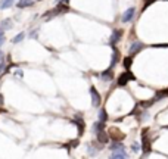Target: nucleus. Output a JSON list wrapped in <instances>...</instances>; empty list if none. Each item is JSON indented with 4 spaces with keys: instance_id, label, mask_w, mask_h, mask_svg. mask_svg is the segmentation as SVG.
Returning a JSON list of instances; mask_svg holds the SVG:
<instances>
[{
    "instance_id": "nucleus-1",
    "label": "nucleus",
    "mask_w": 168,
    "mask_h": 159,
    "mask_svg": "<svg viewBox=\"0 0 168 159\" xmlns=\"http://www.w3.org/2000/svg\"><path fill=\"white\" fill-rule=\"evenodd\" d=\"M90 96H92V105L96 108V106H100L102 99H100V94L97 93L96 87H90Z\"/></svg>"
},
{
    "instance_id": "nucleus-2",
    "label": "nucleus",
    "mask_w": 168,
    "mask_h": 159,
    "mask_svg": "<svg viewBox=\"0 0 168 159\" xmlns=\"http://www.w3.org/2000/svg\"><path fill=\"white\" fill-rule=\"evenodd\" d=\"M130 80L133 81V80H136V77L133 75L131 72H128V71H127V72H124V74H121V75H119V80H118V85H119V87H122V85H126V84L128 83Z\"/></svg>"
},
{
    "instance_id": "nucleus-3",
    "label": "nucleus",
    "mask_w": 168,
    "mask_h": 159,
    "mask_svg": "<svg viewBox=\"0 0 168 159\" xmlns=\"http://www.w3.org/2000/svg\"><path fill=\"white\" fill-rule=\"evenodd\" d=\"M142 149H143V156L151 153V142H149V137L144 136V134H142Z\"/></svg>"
},
{
    "instance_id": "nucleus-4",
    "label": "nucleus",
    "mask_w": 168,
    "mask_h": 159,
    "mask_svg": "<svg viewBox=\"0 0 168 159\" xmlns=\"http://www.w3.org/2000/svg\"><path fill=\"white\" fill-rule=\"evenodd\" d=\"M142 49H143V43L134 42L131 46H130V50H128V53H130V56H133V55H136L137 52H140Z\"/></svg>"
},
{
    "instance_id": "nucleus-5",
    "label": "nucleus",
    "mask_w": 168,
    "mask_h": 159,
    "mask_svg": "<svg viewBox=\"0 0 168 159\" xmlns=\"http://www.w3.org/2000/svg\"><path fill=\"white\" fill-rule=\"evenodd\" d=\"M111 139L112 140H124L126 139V134L118 131V128H112L111 130Z\"/></svg>"
},
{
    "instance_id": "nucleus-6",
    "label": "nucleus",
    "mask_w": 168,
    "mask_h": 159,
    "mask_svg": "<svg viewBox=\"0 0 168 159\" xmlns=\"http://www.w3.org/2000/svg\"><path fill=\"white\" fill-rule=\"evenodd\" d=\"M136 13V9L134 8H130L126 10V13L122 15V22H130L131 19H133V16H134Z\"/></svg>"
},
{
    "instance_id": "nucleus-7",
    "label": "nucleus",
    "mask_w": 168,
    "mask_h": 159,
    "mask_svg": "<svg viewBox=\"0 0 168 159\" xmlns=\"http://www.w3.org/2000/svg\"><path fill=\"white\" fill-rule=\"evenodd\" d=\"M121 35H122V31H121V30H115V31H114V35L111 37L109 43L112 44V46H114V44H115V43H117L118 40L121 38Z\"/></svg>"
},
{
    "instance_id": "nucleus-8",
    "label": "nucleus",
    "mask_w": 168,
    "mask_h": 159,
    "mask_svg": "<svg viewBox=\"0 0 168 159\" xmlns=\"http://www.w3.org/2000/svg\"><path fill=\"white\" fill-rule=\"evenodd\" d=\"M114 78V72H112V68H109V69H106L103 74H102V80L103 81H111Z\"/></svg>"
},
{
    "instance_id": "nucleus-9",
    "label": "nucleus",
    "mask_w": 168,
    "mask_h": 159,
    "mask_svg": "<svg viewBox=\"0 0 168 159\" xmlns=\"http://www.w3.org/2000/svg\"><path fill=\"white\" fill-rule=\"evenodd\" d=\"M97 140L100 143H108V140H109V136L105 133V130H102V131H99L97 133Z\"/></svg>"
},
{
    "instance_id": "nucleus-10",
    "label": "nucleus",
    "mask_w": 168,
    "mask_h": 159,
    "mask_svg": "<svg viewBox=\"0 0 168 159\" xmlns=\"http://www.w3.org/2000/svg\"><path fill=\"white\" fill-rule=\"evenodd\" d=\"M33 5H34L33 0H19V2H18V8L19 9L28 8V6H33Z\"/></svg>"
},
{
    "instance_id": "nucleus-11",
    "label": "nucleus",
    "mask_w": 168,
    "mask_h": 159,
    "mask_svg": "<svg viewBox=\"0 0 168 159\" xmlns=\"http://www.w3.org/2000/svg\"><path fill=\"white\" fill-rule=\"evenodd\" d=\"M74 122H77V125H78V134H80V136H81V134H83V131H84V122H83V119H81V118L80 117H75L74 118Z\"/></svg>"
},
{
    "instance_id": "nucleus-12",
    "label": "nucleus",
    "mask_w": 168,
    "mask_h": 159,
    "mask_svg": "<svg viewBox=\"0 0 168 159\" xmlns=\"http://www.w3.org/2000/svg\"><path fill=\"white\" fill-rule=\"evenodd\" d=\"M13 3H15V0H2V3H0V9L3 10V9H8L10 6H13Z\"/></svg>"
},
{
    "instance_id": "nucleus-13",
    "label": "nucleus",
    "mask_w": 168,
    "mask_h": 159,
    "mask_svg": "<svg viewBox=\"0 0 168 159\" xmlns=\"http://www.w3.org/2000/svg\"><path fill=\"white\" fill-rule=\"evenodd\" d=\"M162 97H168V89L167 90H161V92L156 93V96L153 97V100H159Z\"/></svg>"
},
{
    "instance_id": "nucleus-14",
    "label": "nucleus",
    "mask_w": 168,
    "mask_h": 159,
    "mask_svg": "<svg viewBox=\"0 0 168 159\" xmlns=\"http://www.w3.org/2000/svg\"><path fill=\"white\" fill-rule=\"evenodd\" d=\"M124 150V149H121V150L119 152H114V153H112V158H115V159H118V158H128V155H127L126 152H122Z\"/></svg>"
},
{
    "instance_id": "nucleus-15",
    "label": "nucleus",
    "mask_w": 168,
    "mask_h": 159,
    "mask_svg": "<svg viewBox=\"0 0 168 159\" xmlns=\"http://www.w3.org/2000/svg\"><path fill=\"white\" fill-rule=\"evenodd\" d=\"M131 63H133V58H131V56H127V58H124V60H122V65H124L126 69H130V68H131Z\"/></svg>"
},
{
    "instance_id": "nucleus-16",
    "label": "nucleus",
    "mask_w": 168,
    "mask_h": 159,
    "mask_svg": "<svg viewBox=\"0 0 168 159\" xmlns=\"http://www.w3.org/2000/svg\"><path fill=\"white\" fill-rule=\"evenodd\" d=\"M0 27H2L3 30H10V28H12V21H10V19H5V21H2Z\"/></svg>"
},
{
    "instance_id": "nucleus-17",
    "label": "nucleus",
    "mask_w": 168,
    "mask_h": 159,
    "mask_svg": "<svg viewBox=\"0 0 168 159\" xmlns=\"http://www.w3.org/2000/svg\"><path fill=\"white\" fill-rule=\"evenodd\" d=\"M102 130H105V122L103 121H99V122H94V131L99 133Z\"/></svg>"
},
{
    "instance_id": "nucleus-18",
    "label": "nucleus",
    "mask_w": 168,
    "mask_h": 159,
    "mask_svg": "<svg viewBox=\"0 0 168 159\" xmlns=\"http://www.w3.org/2000/svg\"><path fill=\"white\" fill-rule=\"evenodd\" d=\"M111 149H114V150H118V149H124V146H122L121 140H115V143L111 146Z\"/></svg>"
},
{
    "instance_id": "nucleus-19",
    "label": "nucleus",
    "mask_w": 168,
    "mask_h": 159,
    "mask_svg": "<svg viewBox=\"0 0 168 159\" xmlns=\"http://www.w3.org/2000/svg\"><path fill=\"white\" fill-rule=\"evenodd\" d=\"M24 37H25V33H21V34H18L16 37H13V40H12V42L15 43V44H16V43L22 42V40H24Z\"/></svg>"
},
{
    "instance_id": "nucleus-20",
    "label": "nucleus",
    "mask_w": 168,
    "mask_h": 159,
    "mask_svg": "<svg viewBox=\"0 0 168 159\" xmlns=\"http://www.w3.org/2000/svg\"><path fill=\"white\" fill-rule=\"evenodd\" d=\"M118 55H119V53H118V50L115 49V47H114V58H112V63H111V67H114V65L117 63V60H118Z\"/></svg>"
},
{
    "instance_id": "nucleus-21",
    "label": "nucleus",
    "mask_w": 168,
    "mask_h": 159,
    "mask_svg": "<svg viewBox=\"0 0 168 159\" xmlns=\"http://www.w3.org/2000/svg\"><path fill=\"white\" fill-rule=\"evenodd\" d=\"M106 118H108V115H106V112H105V110L102 109V110H100V114H99V119L105 122V121H106Z\"/></svg>"
},
{
    "instance_id": "nucleus-22",
    "label": "nucleus",
    "mask_w": 168,
    "mask_h": 159,
    "mask_svg": "<svg viewBox=\"0 0 168 159\" xmlns=\"http://www.w3.org/2000/svg\"><path fill=\"white\" fill-rule=\"evenodd\" d=\"M153 2H155V0H144V5H143V10L149 8V6H151V5L153 3Z\"/></svg>"
},
{
    "instance_id": "nucleus-23",
    "label": "nucleus",
    "mask_w": 168,
    "mask_h": 159,
    "mask_svg": "<svg viewBox=\"0 0 168 159\" xmlns=\"http://www.w3.org/2000/svg\"><path fill=\"white\" fill-rule=\"evenodd\" d=\"M131 146H133V152H137V150H139V146H137V143H133Z\"/></svg>"
},
{
    "instance_id": "nucleus-24",
    "label": "nucleus",
    "mask_w": 168,
    "mask_h": 159,
    "mask_svg": "<svg viewBox=\"0 0 168 159\" xmlns=\"http://www.w3.org/2000/svg\"><path fill=\"white\" fill-rule=\"evenodd\" d=\"M153 47H168V44H153Z\"/></svg>"
},
{
    "instance_id": "nucleus-25",
    "label": "nucleus",
    "mask_w": 168,
    "mask_h": 159,
    "mask_svg": "<svg viewBox=\"0 0 168 159\" xmlns=\"http://www.w3.org/2000/svg\"><path fill=\"white\" fill-rule=\"evenodd\" d=\"M5 43V35H0V46Z\"/></svg>"
},
{
    "instance_id": "nucleus-26",
    "label": "nucleus",
    "mask_w": 168,
    "mask_h": 159,
    "mask_svg": "<svg viewBox=\"0 0 168 159\" xmlns=\"http://www.w3.org/2000/svg\"><path fill=\"white\" fill-rule=\"evenodd\" d=\"M5 68V63H3V60H2V63H0V72H2V69Z\"/></svg>"
},
{
    "instance_id": "nucleus-27",
    "label": "nucleus",
    "mask_w": 168,
    "mask_h": 159,
    "mask_svg": "<svg viewBox=\"0 0 168 159\" xmlns=\"http://www.w3.org/2000/svg\"><path fill=\"white\" fill-rule=\"evenodd\" d=\"M2 105H3V96L0 94V106H2Z\"/></svg>"
},
{
    "instance_id": "nucleus-28",
    "label": "nucleus",
    "mask_w": 168,
    "mask_h": 159,
    "mask_svg": "<svg viewBox=\"0 0 168 159\" xmlns=\"http://www.w3.org/2000/svg\"><path fill=\"white\" fill-rule=\"evenodd\" d=\"M0 60H3V53H2V50H0Z\"/></svg>"
},
{
    "instance_id": "nucleus-29",
    "label": "nucleus",
    "mask_w": 168,
    "mask_h": 159,
    "mask_svg": "<svg viewBox=\"0 0 168 159\" xmlns=\"http://www.w3.org/2000/svg\"><path fill=\"white\" fill-rule=\"evenodd\" d=\"M0 35H3V28L0 27Z\"/></svg>"
}]
</instances>
